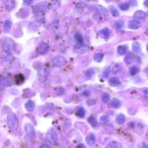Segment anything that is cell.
Returning <instances> with one entry per match:
<instances>
[{
    "label": "cell",
    "instance_id": "cell-30",
    "mask_svg": "<svg viewBox=\"0 0 148 148\" xmlns=\"http://www.w3.org/2000/svg\"><path fill=\"white\" fill-rule=\"evenodd\" d=\"M110 11H111V13L112 14V15H113L114 16L117 17V16H119V15H120L119 12L115 8H114L113 7H110Z\"/></svg>",
    "mask_w": 148,
    "mask_h": 148
},
{
    "label": "cell",
    "instance_id": "cell-37",
    "mask_svg": "<svg viewBox=\"0 0 148 148\" xmlns=\"http://www.w3.org/2000/svg\"><path fill=\"white\" fill-rule=\"evenodd\" d=\"M100 120L103 122H108L109 121V117H108V116L103 115L100 117Z\"/></svg>",
    "mask_w": 148,
    "mask_h": 148
},
{
    "label": "cell",
    "instance_id": "cell-45",
    "mask_svg": "<svg viewBox=\"0 0 148 148\" xmlns=\"http://www.w3.org/2000/svg\"><path fill=\"white\" fill-rule=\"evenodd\" d=\"M76 147H85V146L83 145V144H79V145H78Z\"/></svg>",
    "mask_w": 148,
    "mask_h": 148
},
{
    "label": "cell",
    "instance_id": "cell-32",
    "mask_svg": "<svg viewBox=\"0 0 148 148\" xmlns=\"http://www.w3.org/2000/svg\"><path fill=\"white\" fill-rule=\"evenodd\" d=\"M101 33L102 34L104 35V37H105V38H108V37H109V35H110V32L109 31V30L108 29H103L101 31Z\"/></svg>",
    "mask_w": 148,
    "mask_h": 148
},
{
    "label": "cell",
    "instance_id": "cell-14",
    "mask_svg": "<svg viewBox=\"0 0 148 148\" xmlns=\"http://www.w3.org/2000/svg\"><path fill=\"white\" fill-rule=\"evenodd\" d=\"M86 141L87 143L89 145H93L95 142V137L93 134H89L87 137H86Z\"/></svg>",
    "mask_w": 148,
    "mask_h": 148
},
{
    "label": "cell",
    "instance_id": "cell-15",
    "mask_svg": "<svg viewBox=\"0 0 148 148\" xmlns=\"http://www.w3.org/2000/svg\"><path fill=\"white\" fill-rule=\"evenodd\" d=\"M134 18L138 19H143L145 18V14L142 11H138L134 15Z\"/></svg>",
    "mask_w": 148,
    "mask_h": 148
},
{
    "label": "cell",
    "instance_id": "cell-7",
    "mask_svg": "<svg viewBox=\"0 0 148 148\" xmlns=\"http://www.w3.org/2000/svg\"><path fill=\"white\" fill-rule=\"evenodd\" d=\"M53 63L56 66H63L65 63V59L62 56H56L52 60Z\"/></svg>",
    "mask_w": 148,
    "mask_h": 148
},
{
    "label": "cell",
    "instance_id": "cell-22",
    "mask_svg": "<svg viewBox=\"0 0 148 148\" xmlns=\"http://www.w3.org/2000/svg\"><path fill=\"white\" fill-rule=\"evenodd\" d=\"M110 105H111L112 106H113V108H118L120 106L121 102L119 100H117V99H113V100H112L111 101V102H110Z\"/></svg>",
    "mask_w": 148,
    "mask_h": 148
},
{
    "label": "cell",
    "instance_id": "cell-27",
    "mask_svg": "<svg viewBox=\"0 0 148 148\" xmlns=\"http://www.w3.org/2000/svg\"><path fill=\"white\" fill-rule=\"evenodd\" d=\"M24 78L23 75L19 74L16 76V82L17 84L22 83V82H24Z\"/></svg>",
    "mask_w": 148,
    "mask_h": 148
},
{
    "label": "cell",
    "instance_id": "cell-36",
    "mask_svg": "<svg viewBox=\"0 0 148 148\" xmlns=\"http://www.w3.org/2000/svg\"><path fill=\"white\" fill-rule=\"evenodd\" d=\"M94 74V71L93 70H89L86 71V75L87 77H90L93 75Z\"/></svg>",
    "mask_w": 148,
    "mask_h": 148
},
{
    "label": "cell",
    "instance_id": "cell-5",
    "mask_svg": "<svg viewBox=\"0 0 148 148\" xmlns=\"http://www.w3.org/2000/svg\"><path fill=\"white\" fill-rule=\"evenodd\" d=\"M26 132L28 137L31 139H34L35 137V132L34 127L31 124H28L25 127Z\"/></svg>",
    "mask_w": 148,
    "mask_h": 148
},
{
    "label": "cell",
    "instance_id": "cell-13",
    "mask_svg": "<svg viewBox=\"0 0 148 148\" xmlns=\"http://www.w3.org/2000/svg\"><path fill=\"white\" fill-rule=\"evenodd\" d=\"M39 76L40 79L42 80V81H44V80H46L47 78V74H48V72H47V69L46 68H42L41 69V70L39 71Z\"/></svg>",
    "mask_w": 148,
    "mask_h": 148
},
{
    "label": "cell",
    "instance_id": "cell-12",
    "mask_svg": "<svg viewBox=\"0 0 148 148\" xmlns=\"http://www.w3.org/2000/svg\"><path fill=\"white\" fill-rule=\"evenodd\" d=\"M15 3L14 0H7L5 3V7L8 11H11L14 9L15 7Z\"/></svg>",
    "mask_w": 148,
    "mask_h": 148
},
{
    "label": "cell",
    "instance_id": "cell-1",
    "mask_svg": "<svg viewBox=\"0 0 148 148\" xmlns=\"http://www.w3.org/2000/svg\"><path fill=\"white\" fill-rule=\"evenodd\" d=\"M7 124L11 130L15 131L18 127L19 121L18 117L14 113H11L7 116Z\"/></svg>",
    "mask_w": 148,
    "mask_h": 148
},
{
    "label": "cell",
    "instance_id": "cell-43",
    "mask_svg": "<svg viewBox=\"0 0 148 148\" xmlns=\"http://www.w3.org/2000/svg\"><path fill=\"white\" fill-rule=\"evenodd\" d=\"M83 94L84 95H86V96H88V95H89V91H85L83 92Z\"/></svg>",
    "mask_w": 148,
    "mask_h": 148
},
{
    "label": "cell",
    "instance_id": "cell-25",
    "mask_svg": "<svg viewBox=\"0 0 148 148\" xmlns=\"http://www.w3.org/2000/svg\"><path fill=\"white\" fill-rule=\"evenodd\" d=\"M102 100L103 101V102H104L105 103H107L108 102H109L110 100V95L107 93H105L104 94L102 95Z\"/></svg>",
    "mask_w": 148,
    "mask_h": 148
},
{
    "label": "cell",
    "instance_id": "cell-2",
    "mask_svg": "<svg viewBox=\"0 0 148 148\" xmlns=\"http://www.w3.org/2000/svg\"><path fill=\"white\" fill-rule=\"evenodd\" d=\"M46 139L47 141L49 142L50 143L55 145L58 142V136L56 132L53 128L50 129L48 131L46 135Z\"/></svg>",
    "mask_w": 148,
    "mask_h": 148
},
{
    "label": "cell",
    "instance_id": "cell-39",
    "mask_svg": "<svg viewBox=\"0 0 148 148\" xmlns=\"http://www.w3.org/2000/svg\"><path fill=\"white\" fill-rule=\"evenodd\" d=\"M143 91L145 94V98L148 100V88L147 87H144L143 89Z\"/></svg>",
    "mask_w": 148,
    "mask_h": 148
},
{
    "label": "cell",
    "instance_id": "cell-23",
    "mask_svg": "<svg viewBox=\"0 0 148 148\" xmlns=\"http://www.w3.org/2000/svg\"><path fill=\"white\" fill-rule=\"evenodd\" d=\"M125 120V118L124 115L123 114H120L117 116V117L116 118V122L119 124H121L123 123H124V121Z\"/></svg>",
    "mask_w": 148,
    "mask_h": 148
},
{
    "label": "cell",
    "instance_id": "cell-24",
    "mask_svg": "<svg viewBox=\"0 0 148 148\" xmlns=\"http://www.w3.org/2000/svg\"><path fill=\"white\" fill-rule=\"evenodd\" d=\"M75 38L79 44H82L83 42V38L80 33H77L75 34Z\"/></svg>",
    "mask_w": 148,
    "mask_h": 148
},
{
    "label": "cell",
    "instance_id": "cell-19",
    "mask_svg": "<svg viewBox=\"0 0 148 148\" xmlns=\"http://www.w3.org/2000/svg\"><path fill=\"white\" fill-rule=\"evenodd\" d=\"M35 108V104L33 101H29V102L26 103V108L27 110L30 112L33 111Z\"/></svg>",
    "mask_w": 148,
    "mask_h": 148
},
{
    "label": "cell",
    "instance_id": "cell-16",
    "mask_svg": "<svg viewBox=\"0 0 148 148\" xmlns=\"http://www.w3.org/2000/svg\"><path fill=\"white\" fill-rule=\"evenodd\" d=\"M127 47L124 45H120L117 48V53L120 55H124L127 53Z\"/></svg>",
    "mask_w": 148,
    "mask_h": 148
},
{
    "label": "cell",
    "instance_id": "cell-47",
    "mask_svg": "<svg viewBox=\"0 0 148 148\" xmlns=\"http://www.w3.org/2000/svg\"><path fill=\"white\" fill-rule=\"evenodd\" d=\"M146 49H147V52H148V44H147V47H146Z\"/></svg>",
    "mask_w": 148,
    "mask_h": 148
},
{
    "label": "cell",
    "instance_id": "cell-31",
    "mask_svg": "<svg viewBox=\"0 0 148 148\" xmlns=\"http://www.w3.org/2000/svg\"><path fill=\"white\" fill-rule=\"evenodd\" d=\"M88 121L90 123L91 125H92L93 127H96L97 125V121L95 120V119L93 117L91 116L90 117L89 119H88Z\"/></svg>",
    "mask_w": 148,
    "mask_h": 148
},
{
    "label": "cell",
    "instance_id": "cell-9",
    "mask_svg": "<svg viewBox=\"0 0 148 148\" xmlns=\"http://www.w3.org/2000/svg\"><path fill=\"white\" fill-rule=\"evenodd\" d=\"M49 48V47L46 43H41L39 45L38 49H37V52L39 54H45L48 51Z\"/></svg>",
    "mask_w": 148,
    "mask_h": 148
},
{
    "label": "cell",
    "instance_id": "cell-42",
    "mask_svg": "<svg viewBox=\"0 0 148 148\" xmlns=\"http://www.w3.org/2000/svg\"><path fill=\"white\" fill-rule=\"evenodd\" d=\"M78 7H85L86 6V4L85 3H78Z\"/></svg>",
    "mask_w": 148,
    "mask_h": 148
},
{
    "label": "cell",
    "instance_id": "cell-17",
    "mask_svg": "<svg viewBox=\"0 0 148 148\" xmlns=\"http://www.w3.org/2000/svg\"><path fill=\"white\" fill-rule=\"evenodd\" d=\"M122 71V67L119 64H115L112 69V73L113 74H117L118 73Z\"/></svg>",
    "mask_w": 148,
    "mask_h": 148
},
{
    "label": "cell",
    "instance_id": "cell-26",
    "mask_svg": "<svg viewBox=\"0 0 148 148\" xmlns=\"http://www.w3.org/2000/svg\"><path fill=\"white\" fill-rule=\"evenodd\" d=\"M77 115L78 116L80 117H83L85 115V110L82 107H79L78 108L77 111Z\"/></svg>",
    "mask_w": 148,
    "mask_h": 148
},
{
    "label": "cell",
    "instance_id": "cell-40",
    "mask_svg": "<svg viewBox=\"0 0 148 148\" xmlns=\"http://www.w3.org/2000/svg\"><path fill=\"white\" fill-rule=\"evenodd\" d=\"M24 4L26 5H30L33 3V0H23Z\"/></svg>",
    "mask_w": 148,
    "mask_h": 148
},
{
    "label": "cell",
    "instance_id": "cell-6",
    "mask_svg": "<svg viewBox=\"0 0 148 148\" xmlns=\"http://www.w3.org/2000/svg\"><path fill=\"white\" fill-rule=\"evenodd\" d=\"M89 8L93 11H97V12H100L103 15H108V11L104 7L100 6V5H90L89 6Z\"/></svg>",
    "mask_w": 148,
    "mask_h": 148
},
{
    "label": "cell",
    "instance_id": "cell-10",
    "mask_svg": "<svg viewBox=\"0 0 148 148\" xmlns=\"http://www.w3.org/2000/svg\"><path fill=\"white\" fill-rule=\"evenodd\" d=\"M128 27L131 29L136 30L139 29L141 27V23L139 21H137L136 20H131L128 22Z\"/></svg>",
    "mask_w": 148,
    "mask_h": 148
},
{
    "label": "cell",
    "instance_id": "cell-20",
    "mask_svg": "<svg viewBox=\"0 0 148 148\" xmlns=\"http://www.w3.org/2000/svg\"><path fill=\"white\" fill-rule=\"evenodd\" d=\"M104 58V54L102 53H98L95 54L94 56V60L96 61V62L100 63L101 62Z\"/></svg>",
    "mask_w": 148,
    "mask_h": 148
},
{
    "label": "cell",
    "instance_id": "cell-4",
    "mask_svg": "<svg viewBox=\"0 0 148 148\" xmlns=\"http://www.w3.org/2000/svg\"><path fill=\"white\" fill-rule=\"evenodd\" d=\"M74 50L79 53L83 54L89 50V46L83 44V43H82V44H79L78 43L77 45L75 46Z\"/></svg>",
    "mask_w": 148,
    "mask_h": 148
},
{
    "label": "cell",
    "instance_id": "cell-35",
    "mask_svg": "<svg viewBox=\"0 0 148 148\" xmlns=\"http://www.w3.org/2000/svg\"><path fill=\"white\" fill-rule=\"evenodd\" d=\"M110 74V70L109 69V68H107L104 71V72H103V76H104V78H108V76H109Z\"/></svg>",
    "mask_w": 148,
    "mask_h": 148
},
{
    "label": "cell",
    "instance_id": "cell-11",
    "mask_svg": "<svg viewBox=\"0 0 148 148\" xmlns=\"http://www.w3.org/2000/svg\"><path fill=\"white\" fill-rule=\"evenodd\" d=\"M134 55L131 53L127 54L124 58V62L127 64H130L134 60Z\"/></svg>",
    "mask_w": 148,
    "mask_h": 148
},
{
    "label": "cell",
    "instance_id": "cell-38",
    "mask_svg": "<svg viewBox=\"0 0 148 148\" xmlns=\"http://www.w3.org/2000/svg\"><path fill=\"white\" fill-rule=\"evenodd\" d=\"M129 5H130L132 7H135L137 5V1H136V0H130Z\"/></svg>",
    "mask_w": 148,
    "mask_h": 148
},
{
    "label": "cell",
    "instance_id": "cell-3",
    "mask_svg": "<svg viewBox=\"0 0 148 148\" xmlns=\"http://www.w3.org/2000/svg\"><path fill=\"white\" fill-rule=\"evenodd\" d=\"M13 46H14V42L9 38L5 39L2 44V46H3L4 50L7 52H11V49L13 48Z\"/></svg>",
    "mask_w": 148,
    "mask_h": 148
},
{
    "label": "cell",
    "instance_id": "cell-44",
    "mask_svg": "<svg viewBox=\"0 0 148 148\" xmlns=\"http://www.w3.org/2000/svg\"><path fill=\"white\" fill-rule=\"evenodd\" d=\"M144 5H145L146 7H148V0H146V1L144 2Z\"/></svg>",
    "mask_w": 148,
    "mask_h": 148
},
{
    "label": "cell",
    "instance_id": "cell-33",
    "mask_svg": "<svg viewBox=\"0 0 148 148\" xmlns=\"http://www.w3.org/2000/svg\"><path fill=\"white\" fill-rule=\"evenodd\" d=\"M120 8L123 11H127L128 10L129 8V4L127 3H124L121 4L120 5Z\"/></svg>",
    "mask_w": 148,
    "mask_h": 148
},
{
    "label": "cell",
    "instance_id": "cell-34",
    "mask_svg": "<svg viewBox=\"0 0 148 148\" xmlns=\"http://www.w3.org/2000/svg\"><path fill=\"white\" fill-rule=\"evenodd\" d=\"M11 27V22L9 20H7L4 23V30L7 32H8L10 30Z\"/></svg>",
    "mask_w": 148,
    "mask_h": 148
},
{
    "label": "cell",
    "instance_id": "cell-41",
    "mask_svg": "<svg viewBox=\"0 0 148 148\" xmlns=\"http://www.w3.org/2000/svg\"><path fill=\"white\" fill-rule=\"evenodd\" d=\"M115 26L117 29H121L123 26V23H121V22H117V23L115 24Z\"/></svg>",
    "mask_w": 148,
    "mask_h": 148
},
{
    "label": "cell",
    "instance_id": "cell-28",
    "mask_svg": "<svg viewBox=\"0 0 148 148\" xmlns=\"http://www.w3.org/2000/svg\"><path fill=\"white\" fill-rule=\"evenodd\" d=\"M130 72L131 75H135L139 72V68L135 66H132L130 68Z\"/></svg>",
    "mask_w": 148,
    "mask_h": 148
},
{
    "label": "cell",
    "instance_id": "cell-29",
    "mask_svg": "<svg viewBox=\"0 0 148 148\" xmlns=\"http://www.w3.org/2000/svg\"><path fill=\"white\" fill-rule=\"evenodd\" d=\"M108 147H114V148H118V147H121V145H120V143H117V142H110V143H109V145L107 146Z\"/></svg>",
    "mask_w": 148,
    "mask_h": 148
},
{
    "label": "cell",
    "instance_id": "cell-8",
    "mask_svg": "<svg viewBox=\"0 0 148 148\" xmlns=\"http://www.w3.org/2000/svg\"><path fill=\"white\" fill-rule=\"evenodd\" d=\"M48 4L45 2H41L38 3L35 6V11L37 12H43L47 10L48 8Z\"/></svg>",
    "mask_w": 148,
    "mask_h": 148
},
{
    "label": "cell",
    "instance_id": "cell-18",
    "mask_svg": "<svg viewBox=\"0 0 148 148\" xmlns=\"http://www.w3.org/2000/svg\"><path fill=\"white\" fill-rule=\"evenodd\" d=\"M132 50L133 51L135 52L136 53H140L141 51V48L139 43L137 42H135L132 44Z\"/></svg>",
    "mask_w": 148,
    "mask_h": 148
},
{
    "label": "cell",
    "instance_id": "cell-48",
    "mask_svg": "<svg viewBox=\"0 0 148 148\" xmlns=\"http://www.w3.org/2000/svg\"><path fill=\"white\" fill-rule=\"evenodd\" d=\"M146 15H147V16H148V11L147 12V13H146Z\"/></svg>",
    "mask_w": 148,
    "mask_h": 148
},
{
    "label": "cell",
    "instance_id": "cell-21",
    "mask_svg": "<svg viewBox=\"0 0 148 148\" xmlns=\"http://www.w3.org/2000/svg\"><path fill=\"white\" fill-rule=\"evenodd\" d=\"M109 83L110 86H117L118 85H119L120 81L118 78L116 77H113L109 79Z\"/></svg>",
    "mask_w": 148,
    "mask_h": 148
},
{
    "label": "cell",
    "instance_id": "cell-46",
    "mask_svg": "<svg viewBox=\"0 0 148 148\" xmlns=\"http://www.w3.org/2000/svg\"><path fill=\"white\" fill-rule=\"evenodd\" d=\"M105 1H106V2H108V3H109V2H110V1H111L112 0H105Z\"/></svg>",
    "mask_w": 148,
    "mask_h": 148
}]
</instances>
